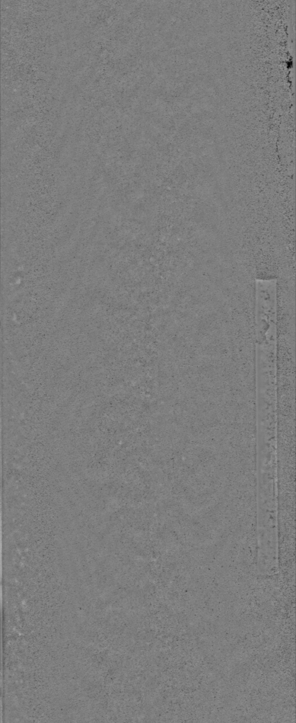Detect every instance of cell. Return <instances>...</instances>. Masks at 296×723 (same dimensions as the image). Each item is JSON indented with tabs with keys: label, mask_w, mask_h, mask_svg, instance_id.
<instances>
[{
	"label": "cell",
	"mask_w": 296,
	"mask_h": 723,
	"mask_svg": "<svg viewBox=\"0 0 296 723\" xmlns=\"http://www.w3.org/2000/svg\"><path fill=\"white\" fill-rule=\"evenodd\" d=\"M258 534L277 532L276 521V435H257Z\"/></svg>",
	"instance_id": "cell-1"
}]
</instances>
